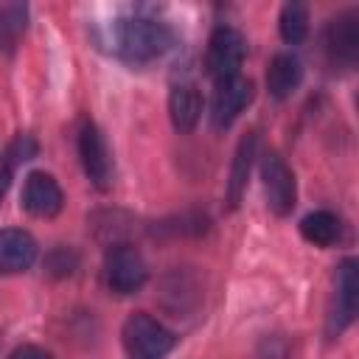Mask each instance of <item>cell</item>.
<instances>
[{"mask_svg":"<svg viewBox=\"0 0 359 359\" xmlns=\"http://www.w3.org/2000/svg\"><path fill=\"white\" fill-rule=\"evenodd\" d=\"M359 311V264L356 258H345L337 266L334 278V306L328 311V337H339Z\"/></svg>","mask_w":359,"mask_h":359,"instance_id":"5","label":"cell"},{"mask_svg":"<svg viewBox=\"0 0 359 359\" xmlns=\"http://www.w3.org/2000/svg\"><path fill=\"white\" fill-rule=\"evenodd\" d=\"M303 81V65L294 53H275L269 59V67H266V90L272 98L283 101L289 98Z\"/></svg>","mask_w":359,"mask_h":359,"instance_id":"12","label":"cell"},{"mask_svg":"<svg viewBox=\"0 0 359 359\" xmlns=\"http://www.w3.org/2000/svg\"><path fill=\"white\" fill-rule=\"evenodd\" d=\"M149 278V266L132 244H115L104 258V283L112 294H135Z\"/></svg>","mask_w":359,"mask_h":359,"instance_id":"3","label":"cell"},{"mask_svg":"<svg viewBox=\"0 0 359 359\" xmlns=\"http://www.w3.org/2000/svg\"><path fill=\"white\" fill-rule=\"evenodd\" d=\"M8 359H53V356L39 345H20V348L11 351Z\"/></svg>","mask_w":359,"mask_h":359,"instance_id":"18","label":"cell"},{"mask_svg":"<svg viewBox=\"0 0 359 359\" xmlns=\"http://www.w3.org/2000/svg\"><path fill=\"white\" fill-rule=\"evenodd\" d=\"M261 180H264V194L266 205L275 216H289L297 202V182L292 168L278 151H266L261 160Z\"/></svg>","mask_w":359,"mask_h":359,"instance_id":"6","label":"cell"},{"mask_svg":"<svg viewBox=\"0 0 359 359\" xmlns=\"http://www.w3.org/2000/svg\"><path fill=\"white\" fill-rule=\"evenodd\" d=\"M300 236L314 247H331L342 238V222L331 210H314V213L303 216Z\"/></svg>","mask_w":359,"mask_h":359,"instance_id":"15","label":"cell"},{"mask_svg":"<svg viewBox=\"0 0 359 359\" xmlns=\"http://www.w3.org/2000/svg\"><path fill=\"white\" fill-rule=\"evenodd\" d=\"M36 261V241L28 230L6 227L0 230V275L25 272Z\"/></svg>","mask_w":359,"mask_h":359,"instance_id":"11","label":"cell"},{"mask_svg":"<svg viewBox=\"0 0 359 359\" xmlns=\"http://www.w3.org/2000/svg\"><path fill=\"white\" fill-rule=\"evenodd\" d=\"M112 39H115L118 56L135 65L160 59L174 45V34L165 22L151 20V17H137V14L118 20L112 25Z\"/></svg>","mask_w":359,"mask_h":359,"instance_id":"1","label":"cell"},{"mask_svg":"<svg viewBox=\"0 0 359 359\" xmlns=\"http://www.w3.org/2000/svg\"><path fill=\"white\" fill-rule=\"evenodd\" d=\"M65 194L59 182L45 171H31L22 182V208L36 219H50L62 210Z\"/></svg>","mask_w":359,"mask_h":359,"instance_id":"10","label":"cell"},{"mask_svg":"<svg viewBox=\"0 0 359 359\" xmlns=\"http://www.w3.org/2000/svg\"><path fill=\"white\" fill-rule=\"evenodd\" d=\"M323 45L331 65L353 67L359 59V11L348 8L328 20L323 31Z\"/></svg>","mask_w":359,"mask_h":359,"instance_id":"7","label":"cell"},{"mask_svg":"<svg viewBox=\"0 0 359 359\" xmlns=\"http://www.w3.org/2000/svg\"><path fill=\"white\" fill-rule=\"evenodd\" d=\"M31 157H36V140H34L31 135H17V137L6 146V154L0 157V199H3V194H6V188H8V182H11V177H14V171H17V165L28 163Z\"/></svg>","mask_w":359,"mask_h":359,"instance_id":"16","label":"cell"},{"mask_svg":"<svg viewBox=\"0 0 359 359\" xmlns=\"http://www.w3.org/2000/svg\"><path fill=\"white\" fill-rule=\"evenodd\" d=\"M121 339L129 359H165L177 345V337L146 311H135L126 317Z\"/></svg>","mask_w":359,"mask_h":359,"instance_id":"2","label":"cell"},{"mask_svg":"<svg viewBox=\"0 0 359 359\" xmlns=\"http://www.w3.org/2000/svg\"><path fill=\"white\" fill-rule=\"evenodd\" d=\"M255 146H258V137L252 132H247L233 154V165H230V180H227V205L230 208H238L244 191H247V180H250V171H252V157H255Z\"/></svg>","mask_w":359,"mask_h":359,"instance_id":"14","label":"cell"},{"mask_svg":"<svg viewBox=\"0 0 359 359\" xmlns=\"http://www.w3.org/2000/svg\"><path fill=\"white\" fill-rule=\"evenodd\" d=\"M252 81L244 79L241 73L233 76V79H224V81H216V93H213V101H210V121L216 129H227L244 109L247 104L252 101Z\"/></svg>","mask_w":359,"mask_h":359,"instance_id":"9","label":"cell"},{"mask_svg":"<svg viewBox=\"0 0 359 359\" xmlns=\"http://www.w3.org/2000/svg\"><path fill=\"white\" fill-rule=\"evenodd\" d=\"M244 53H247V45H244V36L230 28V25H219L210 39H208V50H205V70L213 81H224V79H233L238 76L241 65H244Z\"/></svg>","mask_w":359,"mask_h":359,"instance_id":"4","label":"cell"},{"mask_svg":"<svg viewBox=\"0 0 359 359\" xmlns=\"http://www.w3.org/2000/svg\"><path fill=\"white\" fill-rule=\"evenodd\" d=\"M76 146H79V157H81V168H84L87 180L98 191H107L112 185V154L107 149V140H104L101 129L93 121L81 123Z\"/></svg>","mask_w":359,"mask_h":359,"instance_id":"8","label":"cell"},{"mask_svg":"<svg viewBox=\"0 0 359 359\" xmlns=\"http://www.w3.org/2000/svg\"><path fill=\"white\" fill-rule=\"evenodd\" d=\"M168 115L177 132H191L202 118V93L196 84H177L168 95Z\"/></svg>","mask_w":359,"mask_h":359,"instance_id":"13","label":"cell"},{"mask_svg":"<svg viewBox=\"0 0 359 359\" xmlns=\"http://www.w3.org/2000/svg\"><path fill=\"white\" fill-rule=\"evenodd\" d=\"M278 28L286 45H300L309 36V8L303 3H286L280 8Z\"/></svg>","mask_w":359,"mask_h":359,"instance_id":"17","label":"cell"}]
</instances>
